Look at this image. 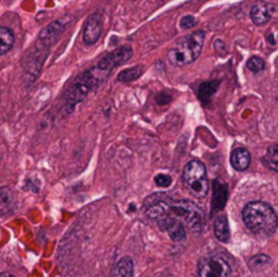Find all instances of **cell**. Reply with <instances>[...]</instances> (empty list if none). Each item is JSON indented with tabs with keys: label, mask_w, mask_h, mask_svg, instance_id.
Wrapping results in <instances>:
<instances>
[{
	"label": "cell",
	"mask_w": 278,
	"mask_h": 277,
	"mask_svg": "<svg viewBox=\"0 0 278 277\" xmlns=\"http://www.w3.org/2000/svg\"><path fill=\"white\" fill-rule=\"evenodd\" d=\"M145 212L149 219L157 220L171 216L181 220L193 232H201L205 227V215L200 206L189 200H174L164 193H156L145 201Z\"/></svg>",
	"instance_id": "6da1fadb"
},
{
	"label": "cell",
	"mask_w": 278,
	"mask_h": 277,
	"mask_svg": "<svg viewBox=\"0 0 278 277\" xmlns=\"http://www.w3.org/2000/svg\"><path fill=\"white\" fill-rule=\"evenodd\" d=\"M244 226L255 235L269 237L276 232L278 218L270 204L265 201H251L242 211Z\"/></svg>",
	"instance_id": "7a4b0ae2"
},
{
	"label": "cell",
	"mask_w": 278,
	"mask_h": 277,
	"mask_svg": "<svg viewBox=\"0 0 278 277\" xmlns=\"http://www.w3.org/2000/svg\"><path fill=\"white\" fill-rule=\"evenodd\" d=\"M204 41H205L204 30H197L181 38L171 48V51L168 52L170 63L176 67H185L194 63L202 51Z\"/></svg>",
	"instance_id": "3957f363"
},
{
	"label": "cell",
	"mask_w": 278,
	"mask_h": 277,
	"mask_svg": "<svg viewBox=\"0 0 278 277\" xmlns=\"http://www.w3.org/2000/svg\"><path fill=\"white\" fill-rule=\"evenodd\" d=\"M107 76H109V74H106V72H104L102 70H99L97 65L92 67V68L88 70L87 72H83V74L73 82L71 89L67 92V97H65L67 106H70V108L76 106L79 102H82L84 98L87 97V94H88L95 86L102 83Z\"/></svg>",
	"instance_id": "277c9868"
},
{
	"label": "cell",
	"mask_w": 278,
	"mask_h": 277,
	"mask_svg": "<svg viewBox=\"0 0 278 277\" xmlns=\"http://www.w3.org/2000/svg\"><path fill=\"white\" fill-rule=\"evenodd\" d=\"M182 180L188 190L197 199L207 197L209 190V182L207 177V167L198 159L190 161L183 168Z\"/></svg>",
	"instance_id": "5b68a950"
},
{
	"label": "cell",
	"mask_w": 278,
	"mask_h": 277,
	"mask_svg": "<svg viewBox=\"0 0 278 277\" xmlns=\"http://www.w3.org/2000/svg\"><path fill=\"white\" fill-rule=\"evenodd\" d=\"M231 266L226 258L220 256H208L201 258L197 265L195 277H229Z\"/></svg>",
	"instance_id": "8992f818"
},
{
	"label": "cell",
	"mask_w": 278,
	"mask_h": 277,
	"mask_svg": "<svg viewBox=\"0 0 278 277\" xmlns=\"http://www.w3.org/2000/svg\"><path fill=\"white\" fill-rule=\"evenodd\" d=\"M133 55V51L132 48L128 45L121 46L116 51L110 52L109 55H106L104 57H102L99 61H98L97 67L99 70H102L106 74H110L116 67H118L120 64H122L125 61H128Z\"/></svg>",
	"instance_id": "52a82bcc"
},
{
	"label": "cell",
	"mask_w": 278,
	"mask_h": 277,
	"mask_svg": "<svg viewBox=\"0 0 278 277\" xmlns=\"http://www.w3.org/2000/svg\"><path fill=\"white\" fill-rule=\"evenodd\" d=\"M67 25H68V20L57 19L44 27V30L39 33L38 36V45L41 48V52L42 49L48 51L60 38V36L63 34Z\"/></svg>",
	"instance_id": "ba28073f"
},
{
	"label": "cell",
	"mask_w": 278,
	"mask_h": 277,
	"mask_svg": "<svg viewBox=\"0 0 278 277\" xmlns=\"http://www.w3.org/2000/svg\"><path fill=\"white\" fill-rule=\"evenodd\" d=\"M104 30V18L102 13L97 11L92 13L87 18L83 27V42L86 45H94L98 39L101 38V34Z\"/></svg>",
	"instance_id": "9c48e42d"
},
{
	"label": "cell",
	"mask_w": 278,
	"mask_h": 277,
	"mask_svg": "<svg viewBox=\"0 0 278 277\" xmlns=\"http://www.w3.org/2000/svg\"><path fill=\"white\" fill-rule=\"evenodd\" d=\"M157 226L162 231L167 232L168 237L174 242H182L186 239V226L181 220L171 218V216H163L156 220Z\"/></svg>",
	"instance_id": "30bf717a"
},
{
	"label": "cell",
	"mask_w": 278,
	"mask_h": 277,
	"mask_svg": "<svg viewBox=\"0 0 278 277\" xmlns=\"http://www.w3.org/2000/svg\"><path fill=\"white\" fill-rule=\"evenodd\" d=\"M274 11H276V8L273 4L267 3V1H258L251 7L250 17H251V20L255 25L262 26L266 25L269 20L272 19Z\"/></svg>",
	"instance_id": "8fae6325"
},
{
	"label": "cell",
	"mask_w": 278,
	"mask_h": 277,
	"mask_svg": "<svg viewBox=\"0 0 278 277\" xmlns=\"http://www.w3.org/2000/svg\"><path fill=\"white\" fill-rule=\"evenodd\" d=\"M231 165L236 171H246L251 165V155L246 148H235L231 154Z\"/></svg>",
	"instance_id": "7c38bea8"
},
{
	"label": "cell",
	"mask_w": 278,
	"mask_h": 277,
	"mask_svg": "<svg viewBox=\"0 0 278 277\" xmlns=\"http://www.w3.org/2000/svg\"><path fill=\"white\" fill-rule=\"evenodd\" d=\"M17 205V200L14 196L13 190L8 186L0 187V215H10L14 212Z\"/></svg>",
	"instance_id": "4fadbf2b"
},
{
	"label": "cell",
	"mask_w": 278,
	"mask_h": 277,
	"mask_svg": "<svg viewBox=\"0 0 278 277\" xmlns=\"http://www.w3.org/2000/svg\"><path fill=\"white\" fill-rule=\"evenodd\" d=\"M214 237L217 240H220L221 243H226L231 238V230H229V223L228 219L224 215L217 216L214 220Z\"/></svg>",
	"instance_id": "5bb4252c"
},
{
	"label": "cell",
	"mask_w": 278,
	"mask_h": 277,
	"mask_svg": "<svg viewBox=\"0 0 278 277\" xmlns=\"http://www.w3.org/2000/svg\"><path fill=\"white\" fill-rule=\"evenodd\" d=\"M135 273V265L129 257L121 258L113 268L111 277H133Z\"/></svg>",
	"instance_id": "9a60e30c"
},
{
	"label": "cell",
	"mask_w": 278,
	"mask_h": 277,
	"mask_svg": "<svg viewBox=\"0 0 278 277\" xmlns=\"http://www.w3.org/2000/svg\"><path fill=\"white\" fill-rule=\"evenodd\" d=\"M213 190L214 194H213V201H212L213 208H212V209H213V211H220V209L224 208L226 199H228V187H226V185L220 184V182L214 181Z\"/></svg>",
	"instance_id": "2e32d148"
},
{
	"label": "cell",
	"mask_w": 278,
	"mask_h": 277,
	"mask_svg": "<svg viewBox=\"0 0 278 277\" xmlns=\"http://www.w3.org/2000/svg\"><path fill=\"white\" fill-rule=\"evenodd\" d=\"M219 84L220 82L219 80H210V82H205L200 86L198 89V97L204 103H209L210 99L216 94V91L219 89Z\"/></svg>",
	"instance_id": "e0dca14e"
},
{
	"label": "cell",
	"mask_w": 278,
	"mask_h": 277,
	"mask_svg": "<svg viewBox=\"0 0 278 277\" xmlns=\"http://www.w3.org/2000/svg\"><path fill=\"white\" fill-rule=\"evenodd\" d=\"M14 42H15V36L13 30H10L8 27H0V56L6 55L13 48Z\"/></svg>",
	"instance_id": "ac0fdd59"
},
{
	"label": "cell",
	"mask_w": 278,
	"mask_h": 277,
	"mask_svg": "<svg viewBox=\"0 0 278 277\" xmlns=\"http://www.w3.org/2000/svg\"><path fill=\"white\" fill-rule=\"evenodd\" d=\"M144 72V68L142 67H132V68H128V70H123L118 74L117 76V80L121 82V83H129V82H133L139 77L141 76V74Z\"/></svg>",
	"instance_id": "d6986e66"
},
{
	"label": "cell",
	"mask_w": 278,
	"mask_h": 277,
	"mask_svg": "<svg viewBox=\"0 0 278 277\" xmlns=\"http://www.w3.org/2000/svg\"><path fill=\"white\" fill-rule=\"evenodd\" d=\"M263 163L270 170L278 173V144H274L267 148L265 158H263Z\"/></svg>",
	"instance_id": "ffe728a7"
},
{
	"label": "cell",
	"mask_w": 278,
	"mask_h": 277,
	"mask_svg": "<svg viewBox=\"0 0 278 277\" xmlns=\"http://www.w3.org/2000/svg\"><path fill=\"white\" fill-rule=\"evenodd\" d=\"M247 68H248L251 72H254V74L262 72L265 70V61H263L261 57L254 56V57L248 58V61H247Z\"/></svg>",
	"instance_id": "44dd1931"
},
{
	"label": "cell",
	"mask_w": 278,
	"mask_h": 277,
	"mask_svg": "<svg viewBox=\"0 0 278 277\" xmlns=\"http://www.w3.org/2000/svg\"><path fill=\"white\" fill-rule=\"evenodd\" d=\"M248 264H250L252 269H261V268H263L267 264H270V257H267L265 254H259V256L252 257Z\"/></svg>",
	"instance_id": "7402d4cb"
},
{
	"label": "cell",
	"mask_w": 278,
	"mask_h": 277,
	"mask_svg": "<svg viewBox=\"0 0 278 277\" xmlns=\"http://www.w3.org/2000/svg\"><path fill=\"white\" fill-rule=\"evenodd\" d=\"M155 182L159 187H167L171 185L173 180H171V177L167 174H159L155 177Z\"/></svg>",
	"instance_id": "603a6c76"
},
{
	"label": "cell",
	"mask_w": 278,
	"mask_h": 277,
	"mask_svg": "<svg viewBox=\"0 0 278 277\" xmlns=\"http://www.w3.org/2000/svg\"><path fill=\"white\" fill-rule=\"evenodd\" d=\"M195 23H197V20H195L194 17H191V15H186V17H183L181 19V27L182 29H185V30L194 27Z\"/></svg>",
	"instance_id": "cb8c5ba5"
},
{
	"label": "cell",
	"mask_w": 278,
	"mask_h": 277,
	"mask_svg": "<svg viewBox=\"0 0 278 277\" xmlns=\"http://www.w3.org/2000/svg\"><path fill=\"white\" fill-rule=\"evenodd\" d=\"M170 101H171V97H170L168 94H164V92H163V94L156 95V103H157V105H162L163 106V105H166V103H168Z\"/></svg>",
	"instance_id": "d4e9b609"
},
{
	"label": "cell",
	"mask_w": 278,
	"mask_h": 277,
	"mask_svg": "<svg viewBox=\"0 0 278 277\" xmlns=\"http://www.w3.org/2000/svg\"><path fill=\"white\" fill-rule=\"evenodd\" d=\"M214 48H216V51L219 52L226 51V44H224V41H223V39H216V41H214Z\"/></svg>",
	"instance_id": "484cf974"
},
{
	"label": "cell",
	"mask_w": 278,
	"mask_h": 277,
	"mask_svg": "<svg viewBox=\"0 0 278 277\" xmlns=\"http://www.w3.org/2000/svg\"><path fill=\"white\" fill-rule=\"evenodd\" d=\"M0 277H15V276L11 275V273H8V272H0Z\"/></svg>",
	"instance_id": "4316f807"
}]
</instances>
